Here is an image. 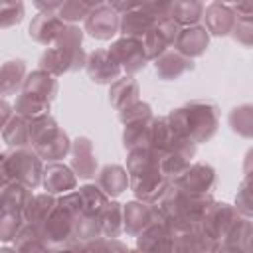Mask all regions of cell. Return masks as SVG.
<instances>
[{
	"label": "cell",
	"instance_id": "obj_13",
	"mask_svg": "<svg viewBox=\"0 0 253 253\" xmlns=\"http://www.w3.org/2000/svg\"><path fill=\"white\" fill-rule=\"evenodd\" d=\"M156 59V73L164 79H178L192 69V57L180 53L178 49H164Z\"/></svg>",
	"mask_w": 253,
	"mask_h": 253
},
{
	"label": "cell",
	"instance_id": "obj_11",
	"mask_svg": "<svg viewBox=\"0 0 253 253\" xmlns=\"http://www.w3.org/2000/svg\"><path fill=\"white\" fill-rule=\"evenodd\" d=\"M156 24V18L150 16L146 10H142L140 6L138 8H130L123 14L121 18V24H119V30L125 34V38H136V40H142L144 34Z\"/></svg>",
	"mask_w": 253,
	"mask_h": 253
},
{
	"label": "cell",
	"instance_id": "obj_12",
	"mask_svg": "<svg viewBox=\"0 0 253 253\" xmlns=\"http://www.w3.org/2000/svg\"><path fill=\"white\" fill-rule=\"evenodd\" d=\"M174 45L180 53H184L188 57L200 55V53H204V49L208 45V30L194 26V24L188 28H180V32L174 40Z\"/></svg>",
	"mask_w": 253,
	"mask_h": 253
},
{
	"label": "cell",
	"instance_id": "obj_4",
	"mask_svg": "<svg viewBox=\"0 0 253 253\" xmlns=\"http://www.w3.org/2000/svg\"><path fill=\"white\" fill-rule=\"evenodd\" d=\"M6 166L10 172V178L14 182H20L28 188H36L42 180V160L36 152L20 146L14 152L6 154Z\"/></svg>",
	"mask_w": 253,
	"mask_h": 253
},
{
	"label": "cell",
	"instance_id": "obj_22",
	"mask_svg": "<svg viewBox=\"0 0 253 253\" xmlns=\"http://www.w3.org/2000/svg\"><path fill=\"white\" fill-rule=\"evenodd\" d=\"M150 121H152V115L150 117H144V119H136V121H130V123H125V146L130 150V148H136V146H148V134H150Z\"/></svg>",
	"mask_w": 253,
	"mask_h": 253
},
{
	"label": "cell",
	"instance_id": "obj_7",
	"mask_svg": "<svg viewBox=\"0 0 253 253\" xmlns=\"http://www.w3.org/2000/svg\"><path fill=\"white\" fill-rule=\"evenodd\" d=\"M87 75L97 83H113L121 77V67L109 49H97L85 57Z\"/></svg>",
	"mask_w": 253,
	"mask_h": 253
},
{
	"label": "cell",
	"instance_id": "obj_20",
	"mask_svg": "<svg viewBox=\"0 0 253 253\" xmlns=\"http://www.w3.org/2000/svg\"><path fill=\"white\" fill-rule=\"evenodd\" d=\"M2 136L10 146H26L30 144V119L24 115H12L2 128Z\"/></svg>",
	"mask_w": 253,
	"mask_h": 253
},
{
	"label": "cell",
	"instance_id": "obj_32",
	"mask_svg": "<svg viewBox=\"0 0 253 253\" xmlns=\"http://www.w3.org/2000/svg\"><path fill=\"white\" fill-rule=\"evenodd\" d=\"M174 6V0H142L140 8L146 10L150 16H154L156 20L170 16V10Z\"/></svg>",
	"mask_w": 253,
	"mask_h": 253
},
{
	"label": "cell",
	"instance_id": "obj_16",
	"mask_svg": "<svg viewBox=\"0 0 253 253\" xmlns=\"http://www.w3.org/2000/svg\"><path fill=\"white\" fill-rule=\"evenodd\" d=\"M24 91L36 97H42L45 101H51L57 93V79L45 69L34 71L32 75H28V79H24Z\"/></svg>",
	"mask_w": 253,
	"mask_h": 253
},
{
	"label": "cell",
	"instance_id": "obj_17",
	"mask_svg": "<svg viewBox=\"0 0 253 253\" xmlns=\"http://www.w3.org/2000/svg\"><path fill=\"white\" fill-rule=\"evenodd\" d=\"M57 200L47 192V194H40V196H32V200L28 202L26 210H24V217L28 223H32L34 227H42L43 221L49 217V213L53 211Z\"/></svg>",
	"mask_w": 253,
	"mask_h": 253
},
{
	"label": "cell",
	"instance_id": "obj_18",
	"mask_svg": "<svg viewBox=\"0 0 253 253\" xmlns=\"http://www.w3.org/2000/svg\"><path fill=\"white\" fill-rule=\"evenodd\" d=\"M97 186L107 194V196H119L126 190L128 186V172L123 166H105L97 178Z\"/></svg>",
	"mask_w": 253,
	"mask_h": 253
},
{
	"label": "cell",
	"instance_id": "obj_30",
	"mask_svg": "<svg viewBox=\"0 0 253 253\" xmlns=\"http://www.w3.org/2000/svg\"><path fill=\"white\" fill-rule=\"evenodd\" d=\"M22 217L24 215L16 211H0V239H14L22 227Z\"/></svg>",
	"mask_w": 253,
	"mask_h": 253
},
{
	"label": "cell",
	"instance_id": "obj_14",
	"mask_svg": "<svg viewBox=\"0 0 253 253\" xmlns=\"http://www.w3.org/2000/svg\"><path fill=\"white\" fill-rule=\"evenodd\" d=\"M42 180H43V186L49 194L69 192L75 188V182H77L73 170L67 168L65 164H59V162H51L47 168H43Z\"/></svg>",
	"mask_w": 253,
	"mask_h": 253
},
{
	"label": "cell",
	"instance_id": "obj_34",
	"mask_svg": "<svg viewBox=\"0 0 253 253\" xmlns=\"http://www.w3.org/2000/svg\"><path fill=\"white\" fill-rule=\"evenodd\" d=\"M10 182H12V178H10V172L6 166V154H0V190Z\"/></svg>",
	"mask_w": 253,
	"mask_h": 253
},
{
	"label": "cell",
	"instance_id": "obj_15",
	"mask_svg": "<svg viewBox=\"0 0 253 253\" xmlns=\"http://www.w3.org/2000/svg\"><path fill=\"white\" fill-rule=\"evenodd\" d=\"M71 166L75 170V176L91 178L97 172V158L93 154V146L89 138H77L71 146Z\"/></svg>",
	"mask_w": 253,
	"mask_h": 253
},
{
	"label": "cell",
	"instance_id": "obj_1",
	"mask_svg": "<svg viewBox=\"0 0 253 253\" xmlns=\"http://www.w3.org/2000/svg\"><path fill=\"white\" fill-rule=\"evenodd\" d=\"M81 30L75 26H65L57 43L49 47L42 55V69H45L51 75H61L67 71H75L85 65V53L81 47Z\"/></svg>",
	"mask_w": 253,
	"mask_h": 253
},
{
	"label": "cell",
	"instance_id": "obj_28",
	"mask_svg": "<svg viewBox=\"0 0 253 253\" xmlns=\"http://www.w3.org/2000/svg\"><path fill=\"white\" fill-rule=\"evenodd\" d=\"M24 16L22 0H0V28L16 26Z\"/></svg>",
	"mask_w": 253,
	"mask_h": 253
},
{
	"label": "cell",
	"instance_id": "obj_33",
	"mask_svg": "<svg viewBox=\"0 0 253 253\" xmlns=\"http://www.w3.org/2000/svg\"><path fill=\"white\" fill-rule=\"evenodd\" d=\"M109 4L115 10H130V8H138L142 4V0H109Z\"/></svg>",
	"mask_w": 253,
	"mask_h": 253
},
{
	"label": "cell",
	"instance_id": "obj_35",
	"mask_svg": "<svg viewBox=\"0 0 253 253\" xmlns=\"http://www.w3.org/2000/svg\"><path fill=\"white\" fill-rule=\"evenodd\" d=\"M63 2H65V0H36L38 8H42L43 12H57Z\"/></svg>",
	"mask_w": 253,
	"mask_h": 253
},
{
	"label": "cell",
	"instance_id": "obj_9",
	"mask_svg": "<svg viewBox=\"0 0 253 253\" xmlns=\"http://www.w3.org/2000/svg\"><path fill=\"white\" fill-rule=\"evenodd\" d=\"M63 28H65V22L59 18V14H55V12H42V14H38L32 20V24H30V36L38 43L47 45V43H53L59 38V34L63 32Z\"/></svg>",
	"mask_w": 253,
	"mask_h": 253
},
{
	"label": "cell",
	"instance_id": "obj_10",
	"mask_svg": "<svg viewBox=\"0 0 253 253\" xmlns=\"http://www.w3.org/2000/svg\"><path fill=\"white\" fill-rule=\"evenodd\" d=\"M174 184L188 192H206L213 186V172L204 164H194V166L188 164L174 178Z\"/></svg>",
	"mask_w": 253,
	"mask_h": 253
},
{
	"label": "cell",
	"instance_id": "obj_31",
	"mask_svg": "<svg viewBox=\"0 0 253 253\" xmlns=\"http://www.w3.org/2000/svg\"><path fill=\"white\" fill-rule=\"evenodd\" d=\"M144 117H150V107L146 103H140V101H134V103H130L119 111V119L123 123H130V121L144 119Z\"/></svg>",
	"mask_w": 253,
	"mask_h": 253
},
{
	"label": "cell",
	"instance_id": "obj_21",
	"mask_svg": "<svg viewBox=\"0 0 253 253\" xmlns=\"http://www.w3.org/2000/svg\"><path fill=\"white\" fill-rule=\"evenodd\" d=\"M111 105L121 111L123 107L138 101V83L132 77H119L117 81H113L111 85Z\"/></svg>",
	"mask_w": 253,
	"mask_h": 253
},
{
	"label": "cell",
	"instance_id": "obj_19",
	"mask_svg": "<svg viewBox=\"0 0 253 253\" xmlns=\"http://www.w3.org/2000/svg\"><path fill=\"white\" fill-rule=\"evenodd\" d=\"M26 77V63L22 59L6 61L0 67V97L16 93V89L24 83Z\"/></svg>",
	"mask_w": 253,
	"mask_h": 253
},
{
	"label": "cell",
	"instance_id": "obj_8",
	"mask_svg": "<svg viewBox=\"0 0 253 253\" xmlns=\"http://www.w3.org/2000/svg\"><path fill=\"white\" fill-rule=\"evenodd\" d=\"M162 215H160L158 208H152L146 202H130L123 210V227L130 235H138L142 229H146L152 221H156Z\"/></svg>",
	"mask_w": 253,
	"mask_h": 253
},
{
	"label": "cell",
	"instance_id": "obj_29",
	"mask_svg": "<svg viewBox=\"0 0 253 253\" xmlns=\"http://www.w3.org/2000/svg\"><path fill=\"white\" fill-rule=\"evenodd\" d=\"M89 12H91V6L85 4L83 0H65V2L59 6V10H57V14H59V18H61L63 22L85 20Z\"/></svg>",
	"mask_w": 253,
	"mask_h": 253
},
{
	"label": "cell",
	"instance_id": "obj_24",
	"mask_svg": "<svg viewBox=\"0 0 253 253\" xmlns=\"http://www.w3.org/2000/svg\"><path fill=\"white\" fill-rule=\"evenodd\" d=\"M47 109H49V101L26 91H22V95L16 99V113L28 119H38L42 115H47Z\"/></svg>",
	"mask_w": 253,
	"mask_h": 253
},
{
	"label": "cell",
	"instance_id": "obj_37",
	"mask_svg": "<svg viewBox=\"0 0 253 253\" xmlns=\"http://www.w3.org/2000/svg\"><path fill=\"white\" fill-rule=\"evenodd\" d=\"M83 2H85V4H89L91 8H95L97 4H101V0H83Z\"/></svg>",
	"mask_w": 253,
	"mask_h": 253
},
{
	"label": "cell",
	"instance_id": "obj_36",
	"mask_svg": "<svg viewBox=\"0 0 253 253\" xmlns=\"http://www.w3.org/2000/svg\"><path fill=\"white\" fill-rule=\"evenodd\" d=\"M12 117V111H10V105L0 101V130L4 128V125L8 123V119Z\"/></svg>",
	"mask_w": 253,
	"mask_h": 253
},
{
	"label": "cell",
	"instance_id": "obj_6",
	"mask_svg": "<svg viewBox=\"0 0 253 253\" xmlns=\"http://www.w3.org/2000/svg\"><path fill=\"white\" fill-rule=\"evenodd\" d=\"M121 18L113 6H97L85 18V30L97 40H109L119 32Z\"/></svg>",
	"mask_w": 253,
	"mask_h": 253
},
{
	"label": "cell",
	"instance_id": "obj_27",
	"mask_svg": "<svg viewBox=\"0 0 253 253\" xmlns=\"http://www.w3.org/2000/svg\"><path fill=\"white\" fill-rule=\"evenodd\" d=\"M99 227L107 237H115L123 229V210L119 204H107L99 215Z\"/></svg>",
	"mask_w": 253,
	"mask_h": 253
},
{
	"label": "cell",
	"instance_id": "obj_2",
	"mask_svg": "<svg viewBox=\"0 0 253 253\" xmlns=\"http://www.w3.org/2000/svg\"><path fill=\"white\" fill-rule=\"evenodd\" d=\"M168 123L172 125V128L178 134L198 142V140H204V138L211 136V132L215 130L217 113H215L213 105L194 101L188 107L174 111L168 117Z\"/></svg>",
	"mask_w": 253,
	"mask_h": 253
},
{
	"label": "cell",
	"instance_id": "obj_3",
	"mask_svg": "<svg viewBox=\"0 0 253 253\" xmlns=\"http://www.w3.org/2000/svg\"><path fill=\"white\" fill-rule=\"evenodd\" d=\"M30 144L34 146V152L45 160H59L71 148L67 134L47 115L30 119Z\"/></svg>",
	"mask_w": 253,
	"mask_h": 253
},
{
	"label": "cell",
	"instance_id": "obj_26",
	"mask_svg": "<svg viewBox=\"0 0 253 253\" xmlns=\"http://www.w3.org/2000/svg\"><path fill=\"white\" fill-rule=\"evenodd\" d=\"M206 24H208V30L213 32V34H227L231 30V12L225 8V6H219V4H213L206 10Z\"/></svg>",
	"mask_w": 253,
	"mask_h": 253
},
{
	"label": "cell",
	"instance_id": "obj_23",
	"mask_svg": "<svg viewBox=\"0 0 253 253\" xmlns=\"http://www.w3.org/2000/svg\"><path fill=\"white\" fill-rule=\"evenodd\" d=\"M204 6L200 0H174L170 18L180 26H192L202 18Z\"/></svg>",
	"mask_w": 253,
	"mask_h": 253
},
{
	"label": "cell",
	"instance_id": "obj_25",
	"mask_svg": "<svg viewBox=\"0 0 253 253\" xmlns=\"http://www.w3.org/2000/svg\"><path fill=\"white\" fill-rule=\"evenodd\" d=\"M79 196H81L83 211L91 213V215H101V211L109 204V196L99 186H83L79 190Z\"/></svg>",
	"mask_w": 253,
	"mask_h": 253
},
{
	"label": "cell",
	"instance_id": "obj_5",
	"mask_svg": "<svg viewBox=\"0 0 253 253\" xmlns=\"http://www.w3.org/2000/svg\"><path fill=\"white\" fill-rule=\"evenodd\" d=\"M109 51L119 63L121 71H126V73H136L148 61L144 47H142V40H136V38H123L115 42Z\"/></svg>",
	"mask_w": 253,
	"mask_h": 253
}]
</instances>
